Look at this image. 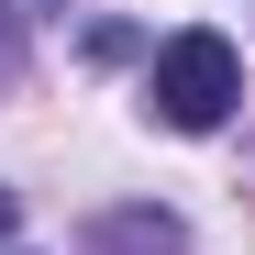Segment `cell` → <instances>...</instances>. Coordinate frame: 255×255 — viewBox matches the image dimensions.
<instances>
[{"label":"cell","mask_w":255,"mask_h":255,"mask_svg":"<svg viewBox=\"0 0 255 255\" xmlns=\"http://www.w3.org/2000/svg\"><path fill=\"white\" fill-rule=\"evenodd\" d=\"M11 222H22V200H11V189H0V244H11Z\"/></svg>","instance_id":"cell-3"},{"label":"cell","mask_w":255,"mask_h":255,"mask_svg":"<svg viewBox=\"0 0 255 255\" xmlns=\"http://www.w3.org/2000/svg\"><path fill=\"white\" fill-rule=\"evenodd\" d=\"M100 255H189V233L166 222V211H100Z\"/></svg>","instance_id":"cell-2"},{"label":"cell","mask_w":255,"mask_h":255,"mask_svg":"<svg viewBox=\"0 0 255 255\" xmlns=\"http://www.w3.org/2000/svg\"><path fill=\"white\" fill-rule=\"evenodd\" d=\"M144 100H155V122H178V133H211V122H233V100H244V56L222 33H166Z\"/></svg>","instance_id":"cell-1"}]
</instances>
